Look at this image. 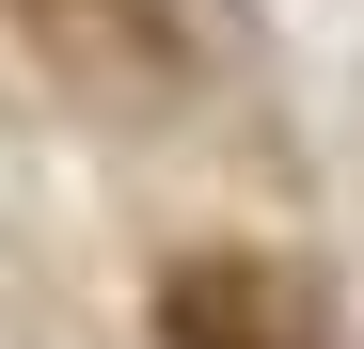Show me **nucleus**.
Listing matches in <instances>:
<instances>
[{"instance_id":"2","label":"nucleus","mask_w":364,"mask_h":349,"mask_svg":"<svg viewBox=\"0 0 364 349\" xmlns=\"http://www.w3.org/2000/svg\"><path fill=\"white\" fill-rule=\"evenodd\" d=\"M32 48L64 80H95V95H174L191 80V32L159 0H32Z\"/></svg>"},{"instance_id":"1","label":"nucleus","mask_w":364,"mask_h":349,"mask_svg":"<svg viewBox=\"0 0 364 349\" xmlns=\"http://www.w3.org/2000/svg\"><path fill=\"white\" fill-rule=\"evenodd\" d=\"M159 349H317V286L285 254H174L159 270Z\"/></svg>"}]
</instances>
